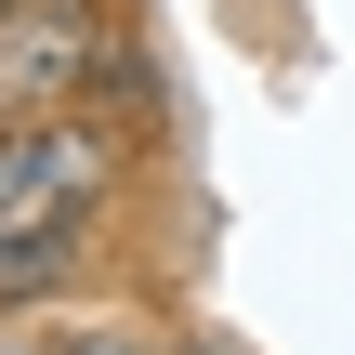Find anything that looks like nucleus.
Listing matches in <instances>:
<instances>
[{"mask_svg":"<svg viewBox=\"0 0 355 355\" xmlns=\"http://www.w3.org/2000/svg\"><path fill=\"white\" fill-rule=\"evenodd\" d=\"M40 355H158L145 329H66V343H40Z\"/></svg>","mask_w":355,"mask_h":355,"instance_id":"20e7f679","label":"nucleus"},{"mask_svg":"<svg viewBox=\"0 0 355 355\" xmlns=\"http://www.w3.org/2000/svg\"><path fill=\"white\" fill-rule=\"evenodd\" d=\"M119 79V26L92 0H13L0 13V119H79Z\"/></svg>","mask_w":355,"mask_h":355,"instance_id":"f03ea898","label":"nucleus"},{"mask_svg":"<svg viewBox=\"0 0 355 355\" xmlns=\"http://www.w3.org/2000/svg\"><path fill=\"white\" fill-rule=\"evenodd\" d=\"M119 198H132V132H119V105L0 119V237H105Z\"/></svg>","mask_w":355,"mask_h":355,"instance_id":"f257e3e1","label":"nucleus"},{"mask_svg":"<svg viewBox=\"0 0 355 355\" xmlns=\"http://www.w3.org/2000/svg\"><path fill=\"white\" fill-rule=\"evenodd\" d=\"M0 13H13V0H0Z\"/></svg>","mask_w":355,"mask_h":355,"instance_id":"39448f33","label":"nucleus"},{"mask_svg":"<svg viewBox=\"0 0 355 355\" xmlns=\"http://www.w3.org/2000/svg\"><path fill=\"white\" fill-rule=\"evenodd\" d=\"M92 277V237H0V316H26V303H66Z\"/></svg>","mask_w":355,"mask_h":355,"instance_id":"7ed1b4c3","label":"nucleus"}]
</instances>
